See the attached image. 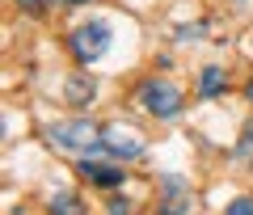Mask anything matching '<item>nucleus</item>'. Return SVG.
<instances>
[{"instance_id": "obj_1", "label": "nucleus", "mask_w": 253, "mask_h": 215, "mask_svg": "<svg viewBox=\"0 0 253 215\" xmlns=\"http://www.w3.org/2000/svg\"><path fill=\"white\" fill-rule=\"evenodd\" d=\"M42 139L59 152H76V156H101V127L93 118H68V123H46Z\"/></svg>"}, {"instance_id": "obj_2", "label": "nucleus", "mask_w": 253, "mask_h": 215, "mask_svg": "<svg viewBox=\"0 0 253 215\" xmlns=\"http://www.w3.org/2000/svg\"><path fill=\"white\" fill-rule=\"evenodd\" d=\"M110 43H114V30H110V21H101V17L84 21V26H76L72 34H68V51H72L76 63H97L101 55L110 51Z\"/></svg>"}, {"instance_id": "obj_3", "label": "nucleus", "mask_w": 253, "mask_h": 215, "mask_svg": "<svg viewBox=\"0 0 253 215\" xmlns=\"http://www.w3.org/2000/svg\"><path fill=\"white\" fill-rule=\"evenodd\" d=\"M139 106H144L152 118H177L181 106H186V97H181V89H177L173 81L152 76V81L139 85Z\"/></svg>"}, {"instance_id": "obj_4", "label": "nucleus", "mask_w": 253, "mask_h": 215, "mask_svg": "<svg viewBox=\"0 0 253 215\" xmlns=\"http://www.w3.org/2000/svg\"><path fill=\"white\" fill-rule=\"evenodd\" d=\"M101 156H110L114 165H123V161L131 165V161L144 156V139L135 131H126V127L110 123V127H101Z\"/></svg>"}, {"instance_id": "obj_5", "label": "nucleus", "mask_w": 253, "mask_h": 215, "mask_svg": "<svg viewBox=\"0 0 253 215\" xmlns=\"http://www.w3.org/2000/svg\"><path fill=\"white\" fill-rule=\"evenodd\" d=\"M194 211V190L181 173H165L161 177V215H190Z\"/></svg>"}, {"instance_id": "obj_6", "label": "nucleus", "mask_w": 253, "mask_h": 215, "mask_svg": "<svg viewBox=\"0 0 253 215\" xmlns=\"http://www.w3.org/2000/svg\"><path fill=\"white\" fill-rule=\"evenodd\" d=\"M76 169H81V177H89L93 186H101V190H118L123 186V169H118V165H106L101 156H81Z\"/></svg>"}, {"instance_id": "obj_7", "label": "nucleus", "mask_w": 253, "mask_h": 215, "mask_svg": "<svg viewBox=\"0 0 253 215\" xmlns=\"http://www.w3.org/2000/svg\"><path fill=\"white\" fill-rule=\"evenodd\" d=\"M93 97H97V81H93V76L72 72V76L63 81V101H68V106H89Z\"/></svg>"}, {"instance_id": "obj_8", "label": "nucleus", "mask_w": 253, "mask_h": 215, "mask_svg": "<svg viewBox=\"0 0 253 215\" xmlns=\"http://www.w3.org/2000/svg\"><path fill=\"white\" fill-rule=\"evenodd\" d=\"M228 93V72L219 68V63H207V68L199 72V97L203 101H215Z\"/></svg>"}, {"instance_id": "obj_9", "label": "nucleus", "mask_w": 253, "mask_h": 215, "mask_svg": "<svg viewBox=\"0 0 253 215\" xmlns=\"http://www.w3.org/2000/svg\"><path fill=\"white\" fill-rule=\"evenodd\" d=\"M46 215H84V198L72 190H59V194L46 198Z\"/></svg>"}, {"instance_id": "obj_10", "label": "nucleus", "mask_w": 253, "mask_h": 215, "mask_svg": "<svg viewBox=\"0 0 253 215\" xmlns=\"http://www.w3.org/2000/svg\"><path fill=\"white\" fill-rule=\"evenodd\" d=\"M232 156H236L241 165H253V118L241 127V135H236V148H232Z\"/></svg>"}, {"instance_id": "obj_11", "label": "nucleus", "mask_w": 253, "mask_h": 215, "mask_svg": "<svg viewBox=\"0 0 253 215\" xmlns=\"http://www.w3.org/2000/svg\"><path fill=\"white\" fill-rule=\"evenodd\" d=\"M224 215H253V194H241L224 207Z\"/></svg>"}, {"instance_id": "obj_12", "label": "nucleus", "mask_w": 253, "mask_h": 215, "mask_svg": "<svg viewBox=\"0 0 253 215\" xmlns=\"http://www.w3.org/2000/svg\"><path fill=\"white\" fill-rule=\"evenodd\" d=\"M17 4H21V9L30 13V17H46V13H51V4H55V0H17Z\"/></svg>"}, {"instance_id": "obj_13", "label": "nucleus", "mask_w": 253, "mask_h": 215, "mask_svg": "<svg viewBox=\"0 0 253 215\" xmlns=\"http://www.w3.org/2000/svg\"><path fill=\"white\" fill-rule=\"evenodd\" d=\"M106 215H131V198L114 194V198H110V207H106Z\"/></svg>"}, {"instance_id": "obj_14", "label": "nucleus", "mask_w": 253, "mask_h": 215, "mask_svg": "<svg viewBox=\"0 0 253 215\" xmlns=\"http://www.w3.org/2000/svg\"><path fill=\"white\" fill-rule=\"evenodd\" d=\"M177 38H203V26H181Z\"/></svg>"}, {"instance_id": "obj_15", "label": "nucleus", "mask_w": 253, "mask_h": 215, "mask_svg": "<svg viewBox=\"0 0 253 215\" xmlns=\"http://www.w3.org/2000/svg\"><path fill=\"white\" fill-rule=\"evenodd\" d=\"M59 4H68V9H76V4H84V0H59Z\"/></svg>"}, {"instance_id": "obj_16", "label": "nucleus", "mask_w": 253, "mask_h": 215, "mask_svg": "<svg viewBox=\"0 0 253 215\" xmlns=\"http://www.w3.org/2000/svg\"><path fill=\"white\" fill-rule=\"evenodd\" d=\"M245 97H249V101H253V81H249V85H245Z\"/></svg>"}]
</instances>
